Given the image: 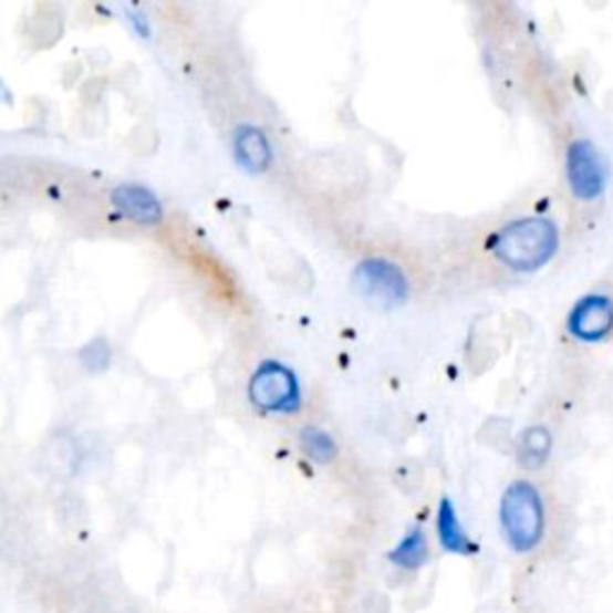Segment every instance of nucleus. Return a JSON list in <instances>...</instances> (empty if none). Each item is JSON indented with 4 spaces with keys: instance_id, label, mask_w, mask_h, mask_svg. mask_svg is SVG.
Masks as SVG:
<instances>
[{
    "instance_id": "nucleus-1",
    "label": "nucleus",
    "mask_w": 613,
    "mask_h": 613,
    "mask_svg": "<svg viewBox=\"0 0 613 613\" xmlns=\"http://www.w3.org/2000/svg\"><path fill=\"white\" fill-rule=\"evenodd\" d=\"M487 250L510 271L534 273L559 254L561 230L547 216H522L496 230Z\"/></svg>"
},
{
    "instance_id": "nucleus-2",
    "label": "nucleus",
    "mask_w": 613,
    "mask_h": 613,
    "mask_svg": "<svg viewBox=\"0 0 613 613\" xmlns=\"http://www.w3.org/2000/svg\"><path fill=\"white\" fill-rule=\"evenodd\" d=\"M499 528L510 551L532 553L547 537L544 496L530 479H516L499 501Z\"/></svg>"
},
{
    "instance_id": "nucleus-3",
    "label": "nucleus",
    "mask_w": 613,
    "mask_h": 613,
    "mask_svg": "<svg viewBox=\"0 0 613 613\" xmlns=\"http://www.w3.org/2000/svg\"><path fill=\"white\" fill-rule=\"evenodd\" d=\"M247 398L261 413L295 415L302 407V386L298 374L279 360H264L247 384Z\"/></svg>"
},
{
    "instance_id": "nucleus-4",
    "label": "nucleus",
    "mask_w": 613,
    "mask_h": 613,
    "mask_svg": "<svg viewBox=\"0 0 613 613\" xmlns=\"http://www.w3.org/2000/svg\"><path fill=\"white\" fill-rule=\"evenodd\" d=\"M565 180L580 201H596L606 193L609 166L592 139L578 137L565 147Z\"/></svg>"
},
{
    "instance_id": "nucleus-5",
    "label": "nucleus",
    "mask_w": 613,
    "mask_h": 613,
    "mask_svg": "<svg viewBox=\"0 0 613 613\" xmlns=\"http://www.w3.org/2000/svg\"><path fill=\"white\" fill-rule=\"evenodd\" d=\"M353 285L357 293L374 306H401L411 298V283L398 264L382 257H370L357 264L353 273Z\"/></svg>"
},
{
    "instance_id": "nucleus-6",
    "label": "nucleus",
    "mask_w": 613,
    "mask_h": 613,
    "mask_svg": "<svg viewBox=\"0 0 613 613\" xmlns=\"http://www.w3.org/2000/svg\"><path fill=\"white\" fill-rule=\"evenodd\" d=\"M565 331L582 345H600L613 335V298L588 293L573 302L565 316Z\"/></svg>"
},
{
    "instance_id": "nucleus-7",
    "label": "nucleus",
    "mask_w": 613,
    "mask_h": 613,
    "mask_svg": "<svg viewBox=\"0 0 613 613\" xmlns=\"http://www.w3.org/2000/svg\"><path fill=\"white\" fill-rule=\"evenodd\" d=\"M111 201L115 211L121 216L129 218V221L137 226H160L164 224V204L152 193L149 187L144 185H118L111 193Z\"/></svg>"
},
{
    "instance_id": "nucleus-8",
    "label": "nucleus",
    "mask_w": 613,
    "mask_h": 613,
    "mask_svg": "<svg viewBox=\"0 0 613 613\" xmlns=\"http://www.w3.org/2000/svg\"><path fill=\"white\" fill-rule=\"evenodd\" d=\"M232 156L247 175H261L273 164V147L261 127L238 125L232 133Z\"/></svg>"
},
{
    "instance_id": "nucleus-9",
    "label": "nucleus",
    "mask_w": 613,
    "mask_h": 613,
    "mask_svg": "<svg viewBox=\"0 0 613 613\" xmlns=\"http://www.w3.org/2000/svg\"><path fill=\"white\" fill-rule=\"evenodd\" d=\"M436 537H439L441 549L454 557H475L479 551L475 539L467 534L450 496H441L439 508H436Z\"/></svg>"
},
{
    "instance_id": "nucleus-10",
    "label": "nucleus",
    "mask_w": 613,
    "mask_h": 613,
    "mask_svg": "<svg viewBox=\"0 0 613 613\" xmlns=\"http://www.w3.org/2000/svg\"><path fill=\"white\" fill-rule=\"evenodd\" d=\"M386 559L393 568H398V571L413 573L419 571V568H425L429 561V537L425 532V528H411L407 530L396 547H393Z\"/></svg>"
},
{
    "instance_id": "nucleus-11",
    "label": "nucleus",
    "mask_w": 613,
    "mask_h": 613,
    "mask_svg": "<svg viewBox=\"0 0 613 613\" xmlns=\"http://www.w3.org/2000/svg\"><path fill=\"white\" fill-rule=\"evenodd\" d=\"M551 450H553V436L549 427L530 425L520 432L516 444V458H518V465L524 467V470H542L551 458Z\"/></svg>"
},
{
    "instance_id": "nucleus-12",
    "label": "nucleus",
    "mask_w": 613,
    "mask_h": 613,
    "mask_svg": "<svg viewBox=\"0 0 613 613\" xmlns=\"http://www.w3.org/2000/svg\"><path fill=\"white\" fill-rule=\"evenodd\" d=\"M300 446L306 454V458H312L319 465L333 463L339 458V444L333 441V436L324 429H319L314 425H306L300 432Z\"/></svg>"
},
{
    "instance_id": "nucleus-13",
    "label": "nucleus",
    "mask_w": 613,
    "mask_h": 613,
    "mask_svg": "<svg viewBox=\"0 0 613 613\" xmlns=\"http://www.w3.org/2000/svg\"><path fill=\"white\" fill-rule=\"evenodd\" d=\"M113 360V350L108 345L106 339H94L92 343H86L82 350H80V362L82 367L86 372L92 374H98V372H106L108 364Z\"/></svg>"
},
{
    "instance_id": "nucleus-14",
    "label": "nucleus",
    "mask_w": 613,
    "mask_h": 613,
    "mask_svg": "<svg viewBox=\"0 0 613 613\" xmlns=\"http://www.w3.org/2000/svg\"><path fill=\"white\" fill-rule=\"evenodd\" d=\"M127 20H129V24H133V29H135V32H137L142 39H149L152 27H149V20L144 18L142 12H137V10H127Z\"/></svg>"
}]
</instances>
